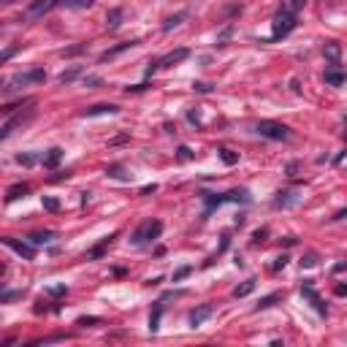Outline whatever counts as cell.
Instances as JSON below:
<instances>
[{
    "instance_id": "cell-1",
    "label": "cell",
    "mask_w": 347,
    "mask_h": 347,
    "mask_svg": "<svg viewBox=\"0 0 347 347\" xmlns=\"http://www.w3.org/2000/svg\"><path fill=\"white\" fill-rule=\"evenodd\" d=\"M201 198H204V204H206L204 215H209L215 206L225 204V201H236V204H250L252 201L250 190H244V188H236V190H228V193H201Z\"/></svg>"
},
{
    "instance_id": "cell-2",
    "label": "cell",
    "mask_w": 347,
    "mask_h": 347,
    "mask_svg": "<svg viewBox=\"0 0 347 347\" xmlns=\"http://www.w3.org/2000/svg\"><path fill=\"white\" fill-rule=\"evenodd\" d=\"M255 130L260 133L263 138H271V141H290L293 138V130L282 122H274V119H260L255 125Z\"/></svg>"
},
{
    "instance_id": "cell-3",
    "label": "cell",
    "mask_w": 347,
    "mask_h": 347,
    "mask_svg": "<svg viewBox=\"0 0 347 347\" xmlns=\"http://www.w3.org/2000/svg\"><path fill=\"white\" fill-rule=\"evenodd\" d=\"M296 14H290V11H282L279 9L274 19H271V41H279V38L290 36L293 30H296Z\"/></svg>"
},
{
    "instance_id": "cell-4",
    "label": "cell",
    "mask_w": 347,
    "mask_h": 347,
    "mask_svg": "<svg viewBox=\"0 0 347 347\" xmlns=\"http://www.w3.org/2000/svg\"><path fill=\"white\" fill-rule=\"evenodd\" d=\"M160 233H163V223L160 220H144L141 225H138L136 231H133V244H144V242H155L160 239Z\"/></svg>"
},
{
    "instance_id": "cell-5",
    "label": "cell",
    "mask_w": 347,
    "mask_h": 347,
    "mask_svg": "<svg viewBox=\"0 0 347 347\" xmlns=\"http://www.w3.org/2000/svg\"><path fill=\"white\" fill-rule=\"evenodd\" d=\"M188 55H190V49H173V52H168V55H163V57H157V60H152L149 65H146V76H152L155 71H160V68H173V65H179L182 60H188Z\"/></svg>"
},
{
    "instance_id": "cell-6",
    "label": "cell",
    "mask_w": 347,
    "mask_h": 347,
    "mask_svg": "<svg viewBox=\"0 0 347 347\" xmlns=\"http://www.w3.org/2000/svg\"><path fill=\"white\" fill-rule=\"evenodd\" d=\"M60 0H30L28 11H25V19H38L44 14H49L52 9H57Z\"/></svg>"
},
{
    "instance_id": "cell-7",
    "label": "cell",
    "mask_w": 347,
    "mask_h": 347,
    "mask_svg": "<svg viewBox=\"0 0 347 347\" xmlns=\"http://www.w3.org/2000/svg\"><path fill=\"white\" fill-rule=\"evenodd\" d=\"M0 242L9 247V250H14L17 255L25 258V260L36 258V250H33V244H28V242H19V239H14V236H0Z\"/></svg>"
},
{
    "instance_id": "cell-8",
    "label": "cell",
    "mask_w": 347,
    "mask_h": 347,
    "mask_svg": "<svg viewBox=\"0 0 347 347\" xmlns=\"http://www.w3.org/2000/svg\"><path fill=\"white\" fill-rule=\"evenodd\" d=\"M33 114H36V111H33V109H28V111H25V114H17V117H11L9 122H3V125H0V141H6V138H9V136H11V133H14L17 128H22V125L28 122V119H30Z\"/></svg>"
},
{
    "instance_id": "cell-9",
    "label": "cell",
    "mask_w": 347,
    "mask_h": 347,
    "mask_svg": "<svg viewBox=\"0 0 347 347\" xmlns=\"http://www.w3.org/2000/svg\"><path fill=\"white\" fill-rule=\"evenodd\" d=\"M46 79V71L44 68H33V71H25V73H17L14 79H11V84L14 87H28V84H38Z\"/></svg>"
},
{
    "instance_id": "cell-10",
    "label": "cell",
    "mask_w": 347,
    "mask_h": 347,
    "mask_svg": "<svg viewBox=\"0 0 347 347\" xmlns=\"http://www.w3.org/2000/svg\"><path fill=\"white\" fill-rule=\"evenodd\" d=\"M301 296L309 298V304L315 306V309L320 312V315H328V306L323 304V298L315 293V288H312V279H304V288H301Z\"/></svg>"
},
{
    "instance_id": "cell-11",
    "label": "cell",
    "mask_w": 347,
    "mask_h": 347,
    "mask_svg": "<svg viewBox=\"0 0 347 347\" xmlns=\"http://www.w3.org/2000/svg\"><path fill=\"white\" fill-rule=\"evenodd\" d=\"M298 201H301L298 190H279L274 196V209H290V206H296Z\"/></svg>"
},
{
    "instance_id": "cell-12",
    "label": "cell",
    "mask_w": 347,
    "mask_h": 347,
    "mask_svg": "<svg viewBox=\"0 0 347 347\" xmlns=\"http://www.w3.org/2000/svg\"><path fill=\"white\" fill-rule=\"evenodd\" d=\"M212 312H215V306H212V304H201V306H196V309L190 312L188 323L193 325V328H198V325H204L206 320L212 317Z\"/></svg>"
},
{
    "instance_id": "cell-13",
    "label": "cell",
    "mask_w": 347,
    "mask_h": 347,
    "mask_svg": "<svg viewBox=\"0 0 347 347\" xmlns=\"http://www.w3.org/2000/svg\"><path fill=\"white\" fill-rule=\"evenodd\" d=\"M133 46H138V41H122V44H117V46H111V49H106V52H101V63H109V60H114V57H119L122 52H128V49H133Z\"/></svg>"
},
{
    "instance_id": "cell-14",
    "label": "cell",
    "mask_w": 347,
    "mask_h": 347,
    "mask_svg": "<svg viewBox=\"0 0 347 347\" xmlns=\"http://www.w3.org/2000/svg\"><path fill=\"white\" fill-rule=\"evenodd\" d=\"M117 106L114 103H95V106H90V109H84L82 111V117H103V114H117Z\"/></svg>"
},
{
    "instance_id": "cell-15",
    "label": "cell",
    "mask_w": 347,
    "mask_h": 347,
    "mask_svg": "<svg viewBox=\"0 0 347 347\" xmlns=\"http://www.w3.org/2000/svg\"><path fill=\"white\" fill-rule=\"evenodd\" d=\"M323 82L331 84V87H342V84H344V73H342V68H339V65H331V68L323 73Z\"/></svg>"
},
{
    "instance_id": "cell-16",
    "label": "cell",
    "mask_w": 347,
    "mask_h": 347,
    "mask_svg": "<svg viewBox=\"0 0 347 347\" xmlns=\"http://www.w3.org/2000/svg\"><path fill=\"white\" fill-rule=\"evenodd\" d=\"M160 317H163V301H157L155 309H152V315H149V331L152 333L160 331Z\"/></svg>"
},
{
    "instance_id": "cell-17",
    "label": "cell",
    "mask_w": 347,
    "mask_h": 347,
    "mask_svg": "<svg viewBox=\"0 0 347 347\" xmlns=\"http://www.w3.org/2000/svg\"><path fill=\"white\" fill-rule=\"evenodd\" d=\"M79 76H82V65H73V68H68V71L60 73L57 82H60V84H71L73 79H79Z\"/></svg>"
},
{
    "instance_id": "cell-18",
    "label": "cell",
    "mask_w": 347,
    "mask_h": 347,
    "mask_svg": "<svg viewBox=\"0 0 347 347\" xmlns=\"http://www.w3.org/2000/svg\"><path fill=\"white\" fill-rule=\"evenodd\" d=\"M119 25H122V9H111L109 14H106V28H109V30H117Z\"/></svg>"
},
{
    "instance_id": "cell-19",
    "label": "cell",
    "mask_w": 347,
    "mask_h": 347,
    "mask_svg": "<svg viewBox=\"0 0 347 347\" xmlns=\"http://www.w3.org/2000/svg\"><path fill=\"white\" fill-rule=\"evenodd\" d=\"M106 173H109L111 179H119V182H130V173L122 168V165L119 163H114V165H109V168H106Z\"/></svg>"
},
{
    "instance_id": "cell-20",
    "label": "cell",
    "mask_w": 347,
    "mask_h": 347,
    "mask_svg": "<svg viewBox=\"0 0 347 347\" xmlns=\"http://www.w3.org/2000/svg\"><path fill=\"white\" fill-rule=\"evenodd\" d=\"M30 244H46V242H52V239H57V233L55 231H38V233H30Z\"/></svg>"
},
{
    "instance_id": "cell-21",
    "label": "cell",
    "mask_w": 347,
    "mask_h": 347,
    "mask_svg": "<svg viewBox=\"0 0 347 347\" xmlns=\"http://www.w3.org/2000/svg\"><path fill=\"white\" fill-rule=\"evenodd\" d=\"M252 290H255V279H247V282L233 288V298H244V296H250Z\"/></svg>"
},
{
    "instance_id": "cell-22",
    "label": "cell",
    "mask_w": 347,
    "mask_h": 347,
    "mask_svg": "<svg viewBox=\"0 0 347 347\" xmlns=\"http://www.w3.org/2000/svg\"><path fill=\"white\" fill-rule=\"evenodd\" d=\"M60 157H63V149H60V146H55V149H49V155L44 157V168H57Z\"/></svg>"
},
{
    "instance_id": "cell-23",
    "label": "cell",
    "mask_w": 347,
    "mask_h": 347,
    "mask_svg": "<svg viewBox=\"0 0 347 347\" xmlns=\"http://www.w3.org/2000/svg\"><path fill=\"white\" fill-rule=\"evenodd\" d=\"M25 193H30V188L25 182H17V185H11V188H9V196H6V198H9V201H17V198L25 196Z\"/></svg>"
},
{
    "instance_id": "cell-24",
    "label": "cell",
    "mask_w": 347,
    "mask_h": 347,
    "mask_svg": "<svg viewBox=\"0 0 347 347\" xmlns=\"http://www.w3.org/2000/svg\"><path fill=\"white\" fill-rule=\"evenodd\" d=\"M306 3H309V0H282V6H279V9H282V11H290V14H298V11H301Z\"/></svg>"
},
{
    "instance_id": "cell-25",
    "label": "cell",
    "mask_w": 347,
    "mask_h": 347,
    "mask_svg": "<svg viewBox=\"0 0 347 347\" xmlns=\"http://www.w3.org/2000/svg\"><path fill=\"white\" fill-rule=\"evenodd\" d=\"M182 19H188V11H177L173 17H168V19H165V25H163V30H165V33L173 30L177 25H182Z\"/></svg>"
},
{
    "instance_id": "cell-26",
    "label": "cell",
    "mask_w": 347,
    "mask_h": 347,
    "mask_svg": "<svg viewBox=\"0 0 347 347\" xmlns=\"http://www.w3.org/2000/svg\"><path fill=\"white\" fill-rule=\"evenodd\" d=\"M111 239H114V236H106V239H103V242L98 244V247H92V250L87 252V260H92V258H101V255H103V250H106V244H111Z\"/></svg>"
},
{
    "instance_id": "cell-27",
    "label": "cell",
    "mask_w": 347,
    "mask_h": 347,
    "mask_svg": "<svg viewBox=\"0 0 347 347\" xmlns=\"http://www.w3.org/2000/svg\"><path fill=\"white\" fill-rule=\"evenodd\" d=\"M92 3L95 0H60V6H65V9H90Z\"/></svg>"
},
{
    "instance_id": "cell-28",
    "label": "cell",
    "mask_w": 347,
    "mask_h": 347,
    "mask_svg": "<svg viewBox=\"0 0 347 347\" xmlns=\"http://www.w3.org/2000/svg\"><path fill=\"white\" fill-rule=\"evenodd\" d=\"M36 160H38V152H19V155H17L19 165H33Z\"/></svg>"
},
{
    "instance_id": "cell-29",
    "label": "cell",
    "mask_w": 347,
    "mask_h": 347,
    "mask_svg": "<svg viewBox=\"0 0 347 347\" xmlns=\"http://www.w3.org/2000/svg\"><path fill=\"white\" fill-rule=\"evenodd\" d=\"M279 298H282V296H279V293H271V296L260 298V304L255 306V309H258V312H260V309H269V306H274V304L279 301Z\"/></svg>"
},
{
    "instance_id": "cell-30",
    "label": "cell",
    "mask_w": 347,
    "mask_h": 347,
    "mask_svg": "<svg viewBox=\"0 0 347 347\" xmlns=\"http://www.w3.org/2000/svg\"><path fill=\"white\" fill-rule=\"evenodd\" d=\"M325 52H328V57L333 60V65H339V55H342V46H339L336 41H331L328 46H325Z\"/></svg>"
},
{
    "instance_id": "cell-31",
    "label": "cell",
    "mask_w": 347,
    "mask_h": 347,
    "mask_svg": "<svg viewBox=\"0 0 347 347\" xmlns=\"http://www.w3.org/2000/svg\"><path fill=\"white\" fill-rule=\"evenodd\" d=\"M220 160H223L225 165H236L239 155H236V152H231V149H220Z\"/></svg>"
},
{
    "instance_id": "cell-32",
    "label": "cell",
    "mask_w": 347,
    "mask_h": 347,
    "mask_svg": "<svg viewBox=\"0 0 347 347\" xmlns=\"http://www.w3.org/2000/svg\"><path fill=\"white\" fill-rule=\"evenodd\" d=\"M41 204H44L46 212H57V209H60V201H57V198H52V196H44Z\"/></svg>"
},
{
    "instance_id": "cell-33",
    "label": "cell",
    "mask_w": 347,
    "mask_h": 347,
    "mask_svg": "<svg viewBox=\"0 0 347 347\" xmlns=\"http://www.w3.org/2000/svg\"><path fill=\"white\" fill-rule=\"evenodd\" d=\"M177 157L182 160V163H185V160H193V149H190V146H179V149H177Z\"/></svg>"
},
{
    "instance_id": "cell-34",
    "label": "cell",
    "mask_w": 347,
    "mask_h": 347,
    "mask_svg": "<svg viewBox=\"0 0 347 347\" xmlns=\"http://www.w3.org/2000/svg\"><path fill=\"white\" fill-rule=\"evenodd\" d=\"M190 271H193V266H182V269H177V271H173V282H179V279H185V277L190 274Z\"/></svg>"
},
{
    "instance_id": "cell-35",
    "label": "cell",
    "mask_w": 347,
    "mask_h": 347,
    "mask_svg": "<svg viewBox=\"0 0 347 347\" xmlns=\"http://www.w3.org/2000/svg\"><path fill=\"white\" fill-rule=\"evenodd\" d=\"M98 323H103V320L101 317H79L76 320V325H84V328L87 325H98Z\"/></svg>"
},
{
    "instance_id": "cell-36",
    "label": "cell",
    "mask_w": 347,
    "mask_h": 347,
    "mask_svg": "<svg viewBox=\"0 0 347 347\" xmlns=\"http://www.w3.org/2000/svg\"><path fill=\"white\" fill-rule=\"evenodd\" d=\"M79 52H84V44H76V46H68V49H63V57H73V55H79Z\"/></svg>"
},
{
    "instance_id": "cell-37",
    "label": "cell",
    "mask_w": 347,
    "mask_h": 347,
    "mask_svg": "<svg viewBox=\"0 0 347 347\" xmlns=\"http://www.w3.org/2000/svg\"><path fill=\"white\" fill-rule=\"evenodd\" d=\"M19 296H22L19 290H3L0 293V301H14V298H19Z\"/></svg>"
},
{
    "instance_id": "cell-38",
    "label": "cell",
    "mask_w": 347,
    "mask_h": 347,
    "mask_svg": "<svg viewBox=\"0 0 347 347\" xmlns=\"http://www.w3.org/2000/svg\"><path fill=\"white\" fill-rule=\"evenodd\" d=\"M17 49H19V46H9L6 52H0V65H3L6 60H11V57H14V55H17Z\"/></svg>"
},
{
    "instance_id": "cell-39",
    "label": "cell",
    "mask_w": 347,
    "mask_h": 347,
    "mask_svg": "<svg viewBox=\"0 0 347 347\" xmlns=\"http://www.w3.org/2000/svg\"><path fill=\"white\" fill-rule=\"evenodd\" d=\"M103 79L101 76H84V87H101Z\"/></svg>"
},
{
    "instance_id": "cell-40",
    "label": "cell",
    "mask_w": 347,
    "mask_h": 347,
    "mask_svg": "<svg viewBox=\"0 0 347 347\" xmlns=\"http://www.w3.org/2000/svg\"><path fill=\"white\" fill-rule=\"evenodd\" d=\"M315 263H317V255H315V252H309V255L301 258V266H306V269H309V266H315Z\"/></svg>"
},
{
    "instance_id": "cell-41",
    "label": "cell",
    "mask_w": 347,
    "mask_h": 347,
    "mask_svg": "<svg viewBox=\"0 0 347 347\" xmlns=\"http://www.w3.org/2000/svg\"><path fill=\"white\" fill-rule=\"evenodd\" d=\"M288 260H290L288 255H279V258H277V263H274V271H279V269H285V266H288Z\"/></svg>"
},
{
    "instance_id": "cell-42",
    "label": "cell",
    "mask_w": 347,
    "mask_h": 347,
    "mask_svg": "<svg viewBox=\"0 0 347 347\" xmlns=\"http://www.w3.org/2000/svg\"><path fill=\"white\" fill-rule=\"evenodd\" d=\"M266 236H269V231H266V228H260V231H255V236H252V242L258 244V242H263Z\"/></svg>"
},
{
    "instance_id": "cell-43",
    "label": "cell",
    "mask_w": 347,
    "mask_h": 347,
    "mask_svg": "<svg viewBox=\"0 0 347 347\" xmlns=\"http://www.w3.org/2000/svg\"><path fill=\"white\" fill-rule=\"evenodd\" d=\"M49 293H52V296H65V293H68V288H65V285H57V288H52Z\"/></svg>"
},
{
    "instance_id": "cell-44",
    "label": "cell",
    "mask_w": 347,
    "mask_h": 347,
    "mask_svg": "<svg viewBox=\"0 0 347 347\" xmlns=\"http://www.w3.org/2000/svg\"><path fill=\"white\" fill-rule=\"evenodd\" d=\"M193 87H196L198 92H209L212 90V84H204V82H198V84H193Z\"/></svg>"
},
{
    "instance_id": "cell-45",
    "label": "cell",
    "mask_w": 347,
    "mask_h": 347,
    "mask_svg": "<svg viewBox=\"0 0 347 347\" xmlns=\"http://www.w3.org/2000/svg\"><path fill=\"white\" fill-rule=\"evenodd\" d=\"M157 185H146V188H141V196H149V193H155Z\"/></svg>"
},
{
    "instance_id": "cell-46",
    "label": "cell",
    "mask_w": 347,
    "mask_h": 347,
    "mask_svg": "<svg viewBox=\"0 0 347 347\" xmlns=\"http://www.w3.org/2000/svg\"><path fill=\"white\" fill-rule=\"evenodd\" d=\"M3 271H6V266H3V263H0V274H3Z\"/></svg>"
},
{
    "instance_id": "cell-47",
    "label": "cell",
    "mask_w": 347,
    "mask_h": 347,
    "mask_svg": "<svg viewBox=\"0 0 347 347\" xmlns=\"http://www.w3.org/2000/svg\"><path fill=\"white\" fill-rule=\"evenodd\" d=\"M3 84H6V82H3V79H0V90H3Z\"/></svg>"
},
{
    "instance_id": "cell-48",
    "label": "cell",
    "mask_w": 347,
    "mask_h": 347,
    "mask_svg": "<svg viewBox=\"0 0 347 347\" xmlns=\"http://www.w3.org/2000/svg\"><path fill=\"white\" fill-rule=\"evenodd\" d=\"M0 3H9V0H0Z\"/></svg>"
}]
</instances>
